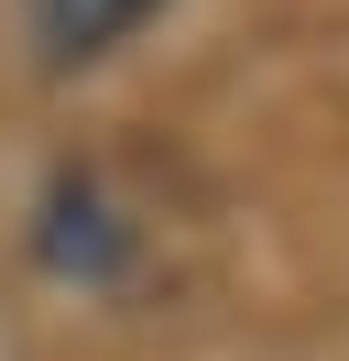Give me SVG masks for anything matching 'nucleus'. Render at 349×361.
<instances>
[{"mask_svg": "<svg viewBox=\"0 0 349 361\" xmlns=\"http://www.w3.org/2000/svg\"><path fill=\"white\" fill-rule=\"evenodd\" d=\"M33 263L55 274V285H77V295H109L142 263V230H131V208L109 197L87 164H55L44 197H33Z\"/></svg>", "mask_w": 349, "mask_h": 361, "instance_id": "f257e3e1", "label": "nucleus"}, {"mask_svg": "<svg viewBox=\"0 0 349 361\" xmlns=\"http://www.w3.org/2000/svg\"><path fill=\"white\" fill-rule=\"evenodd\" d=\"M174 0H22V44H33L44 77H87L120 44H142Z\"/></svg>", "mask_w": 349, "mask_h": 361, "instance_id": "f03ea898", "label": "nucleus"}]
</instances>
